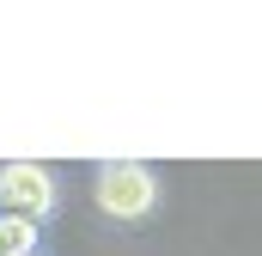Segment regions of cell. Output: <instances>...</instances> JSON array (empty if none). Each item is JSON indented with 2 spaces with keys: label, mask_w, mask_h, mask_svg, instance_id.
Returning <instances> with one entry per match:
<instances>
[{
  "label": "cell",
  "mask_w": 262,
  "mask_h": 256,
  "mask_svg": "<svg viewBox=\"0 0 262 256\" xmlns=\"http://www.w3.org/2000/svg\"><path fill=\"white\" fill-rule=\"evenodd\" d=\"M31 256H49V250H31Z\"/></svg>",
  "instance_id": "4"
},
{
  "label": "cell",
  "mask_w": 262,
  "mask_h": 256,
  "mask_svg": "<svg viewBox=\"0 0 262 256\" xmlns=\"http://www.w3.org/2000/svg\"><path fill=\"white\" fill-rule=\"evenodd\" d=\"M43 250V226L25 214H0V256H31Z\"/></svg>",
  "instance_id": "3"
},
{
  "label": "cell",
  "mask_w": 262,
  "mask_h": 256,
  "mask_svg": "<svg viewBox=\"0 0 262 256\" xmlns=\"http://www.w3.org/2000/svg\"><path fill=\"white\" fill-rule=\"evenodd\" d=\"M0 214H25L49 226L61 214V171L43 159H6L0 165Z\"/></svg>",
  "instance_id": "2"
},
{
  "label": "cell",
  "mask_w": 262,
  "mask_h": 256,
  "mask_svg": "<svg viewBox=\"0 0 262 256\" xmlns=\"http://www.w3.org/2000/svg\"><path fill=\"white\" fill-rule=\"evenodd\" d=\"M159 201H165V171L159 165H146V159H98V171H92V207L116 232L152 226Z\"/></svg>",
  "instance_id": "1"
}]
</instances>
